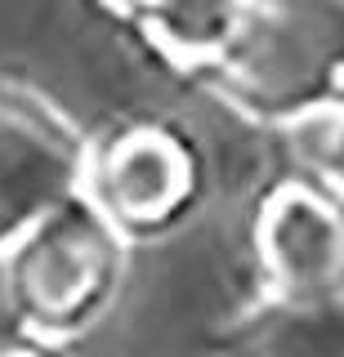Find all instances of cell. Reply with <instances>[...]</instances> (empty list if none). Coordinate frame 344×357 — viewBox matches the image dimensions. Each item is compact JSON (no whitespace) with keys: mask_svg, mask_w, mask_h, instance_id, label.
I'll return each instance as SVG.
<instances>
[{"mask_svg":"<svg viewBox=\"0 0 344 357\" xmlns=\"http://www.w3.org/2000/svg\"><path fill=\"white\" fill-rule=\"evenodd\" d=\"M219 63L250 112H344V0H277L264 14L250 9Z\"/></svg>","mask_w":344,"mask_h":357,"instance_id":"obj_2","label":"cell"},{"mask_svg":"<svg viewBox=\"0 0 344 357\" xmlns=\"http://www.w3.org/2000/svg\"><path fill=\"white\" fill-rule=\"evenodd\" d=\"M260 250L282 304H327L344 295V219L313 188H282L260 223Z\"/></svg>","mask_w":344,"mask_h":357,"instance_id":"obj_4","label":"cell"},{"mask_svg":"<svg viewBox=\"0 0 344 357\" xmlns=\"http://www.w3.org/2000/svg\"><path fill=\"white\" fill-rule=\"evenodd\" d=\"M85 192L112 215L121 228H157L174 219L193 192V161L170 134L130 130L94 148Z\"/></svg>","mask_w":344,"mask_h":357,"instance_id":"obj_5","label":"cell"},{"mask_svg":"<svg viewBox=\"0 0 344 357\" xmlns=\"http://www.w3.org/2000/svg\"><path fill=\"white\" fill-rule=\"evenodd\" d=\"M94 148L54 103L0 85V255L36 219L85 192Z\"/></svg>","mask_w":344,"mask_h":357,"instance_id":"obj_3","label":"cell"},{"mask_svg":"<svg viewBox=\"0 0 344 357\" xmlns=\"http://www.w3.org/2000/svg\"><path fill=\"white\" fill-rule=\"evenodd\" d=\"M126 268V228L90 192L36 219L0 255L5 304L36 335H76L112 304Z\"/></svg>","mask_w":344,"mask_h":357,"instance_id":"obj_1","label":"cell"},{"mask_svg":"<svg viewBox=\"0 0 344 357\" xmlns=\"http://www.w3.org/2000/svg\"><path fill=\"white\" fill-rule=\"evenodd\" d=\"M148 40L179 63H219L250 18V0H121Z\"/></svg>","mask_w":344,"mask_h":357,"instance_id":"obj_6","label":"cell"},{"mask_svg":"<svg viewBox=\"0 0 344 357\" xmlns=\"http://www.w3.org/2000/svg\"><path fill=\"white\" fill-rule=\"evenodd\" d=\"M327 170H331V178L344 188V116H340V126H336V134H331V148H327Z\"/></svg>","mask_w":344,"mask_h":357,"instance_id":"obj_7","label":"cell"}]
</instances>
